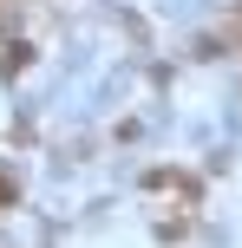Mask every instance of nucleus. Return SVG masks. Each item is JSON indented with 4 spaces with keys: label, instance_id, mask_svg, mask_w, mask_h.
I'll list each match as a JSON object with an SVG mask.
<instances>
[{
    "label": "nucleus",
    "instance_id": "f257e3e1",
    "mask_svg": "<svg viewBox=\"0 0 242 248\" xmlns=\"http://www.w3.org/2000/svg\"><path fill=\"white\" fill-rule=\"evenodd\" d=\"M0 202H13V183H7V176H0Z\"/></svg>",
    "mask_w": 242,
    "mask_h": 248
}]
</instances>
